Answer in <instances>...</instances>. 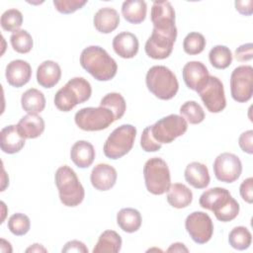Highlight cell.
I'll use <instances>...</instances> for the list:
<instances>
[{
    "mask_svg": "<svg viewBox=\"0 0 253 253\" xmlns=\"http://www.w3.org/2000/svg\"><path fill=\"white\" fill-rule=\"evenodd\" d=\"M203 209L211 211L216 219L222 222L233 220L239 213V204L228 190L214 187L205 191L199 200Z\"/></svg>",
    "mask_w": 253,
    "mask_h": 253,
    "instance_id": "cell-1",
    "label": "cell"
},
{
    "mask_svg": "<svg viewBox=\"0 0 253 253\" xmlns=\"http://www.w3.org/2000/svg\"><path fill=\"white\" fill-rule=\"evenodd\" d=\"M80 64L98 81H109L118 71L116 60L99 45L85 47L80 54Z\"/></svg>",
    "mask_w": 253,
    "mask_h": 253,
    "instance_id": "cell-2",
    "label": "cell"
},
{
    "mask_svg": "<svg viewBox=\"0 0 253 253\" xmlns=\"http://www.w3.org/2000/svg\"><path fill=\"white\" fill-rule=\"evenodd\" d=\"M54 180L58 190L59 200L64 206L74 208L83 202L85 190L71 167L67 165L60 166L55 171Z\"/></svg>",
    "mask_w": 253,
    "mask_h": 253,
    "instance_id": "cell-3",
    "label": "cell"
},
{
    "mask_svg": "<svg viewBox=\"0 0 253 253\" xmlns=\"http://www.w3.org/2000/svg\"><path fill=\"white\" fill-rule=\"evenodd\" d=\"M92 87L88 80L83 77L71 78L54 95V105L61 112H69L78 104L90 99Z\"/></svg>",
    "mask_w": 253,
    "mask_h": 253,
    "instance_id": "cell-4",
    "label": "cell"
},
{
    "mask_svg": "<svg viewBox=\"0 0 253 253\" xmlns=\"http://www.w3.org/2000/svg\"><path fill=\"white\" fill-rule=\"evenodd\" d=\"M145 83L147 89L160 100L174 98L179 89L176 75L164 65L150 67L145 76Z\"/></svg>",
    "mask_w": 253,
    "mask_h": 253,
    "instance_id": "cell-5",
    "label": "cell"
},
{
    "mask_svg": "<svg viewBox=\"0 0 253 253\" xmlns=\"http://www.w3.org/2000/svg\"><path fill=\"white\" fill-rule=\"evenodd\" d=\"M136 128L132 125L125 124L115 128L104 143V154L109 159H119L127 154L134 143Z\"/></svg>",
    "mask_w": 253,
    "mask_h": 253,
    "instance_id": "cell-6",
    "label": "cell"
},
{
    "mask_svg": "<svg viewBox=\"0 0 253 253\" xmlns=\"http://www.w3.org/2000/svg\"><path fill=\"white\" fill-rule=\"evenodd\" d=\"M143 177L146 190L153 195H163L171 186L168 165L160 157H152L145 162Z\"/></svg>",
    "mask_w": 253,
    "mask_h": 253,
    "instance_id": "cell-7",
    "label": "cell"
},
{
    "mask_svg": "<svg viewBox=\"0 0 253 253\" xmlns=\"http://www.w3.org/2000/svg\"><path fill=\"white\" fill-rule=\"evenodd\" d=\"M74 121L82 130L98 131L109 127L115 122V117L112 111L105 107H86L75 114Z\"/></svg>",
    "mask_w": 253,
    "mask_h": 253,
    "instance_id": "cell-8",
    "label": "cell"
},
{
    "mask_svg": "<svg viewBox=\"0 0 253 253\" xmlns=\"http://www.w3.org/2000/svg\"><path fill=\"white\" fill-rule=\"evenodd\" d=\"M187 129V121L182 116L176 114L168 115L150 126L153 138L161 144L171 143L177 137L183 135Z\"/></svg>",
    "mask_w": 253,
    "mask_h": 253,
    "instance_id": "cell-9",
    "label": "cell"
},
{
    "mask_svg": "<svg viewBox=\"0 0 253 253\" xmlns=\"http://www.w3.org/2000/svg\"><path fill=\"white\" fill-rule=\"evenodd\" d=\"M231 97L237 103H246L253 94V67L240 65L234 68L230 75Z\"/></svg>",
    "mask_w": 253,
    "mask_h": 253,
    "instance_id": "cell-10",
    "label": "cell"
},
{
    "mask_svg": "<svg viewBox=\"0 0 253 253\" xmlns=\"http://www.w3.org/2000/svg\"><path fill=\"white\" fill-rule=\"evenodd\" d=\"M177 38V29L171 31L152 30L151 36L145 42V53L153 59H165L172 50Z\"/></svg>",
    "mask_w": 253,
    "mask_h": 253,
    "instance_id": "cell-11",
    "label": "cell"
},
{
    "mask_svg": "<svg viewBox=\"0 0 253 253\" xmlns=\"http://www.w3.org/2000/svg\"><path fill=\"white\" fill-rule=\"evenodd\" d=\"M185 228L190 237L198 244L209 242L213 233L211 216L204 211H193L185 220Z\"/></svg>",
    "mask_w": 253,
    "mask_h": 253,
    "instance_id": "cell-12",
    "label": "cell"
},
{
    "mask_svg": "<svg viewBox=\"0 0 253 253\" xmlns=\"http://www.w3.org/2000/svg\"><path fill=\"white\" fill-rule=\"evenodd\" d=\"M207 110L211 113H220L226 107L223 84L215 76L209 77L207 84L198 92Z\"/></svg>",
    "mask_w": 253,
    "mask_h": 253,
    "instance_id": "cell-13",
    "label": "cell"
},
{
    "mask_svg": "<svg viewBox=\"0 0 253 253\" xmlns=\"http://www.w3.org/2000/svg\"><path fill=\"white\" fill-rule=\"evenodd\" d=\"M215 178L223 183H233L241 175L242 163L239 157L230 152H223L216 156L213 162Z\"/></svg>",
    "mask_w": 253,
    "mask_h": 253,
    "instance_id": "cell-14",
    "label": "cell"
},
{
    "mask_svg": "<svg viewBox=\"0 0 253 253\" xmlns=\"http://www.w3.org/2000/svg\"><path fill=\"white\" fill-rule=\"evenodd\" d=\"M150 19L153 24V29L159 31L175 30V10L169 1H154Z\"/></svg>",
    "mask_w": 253,
    "mask_h": 253,
    "instance_id": "cell-15",
    "label": "cell"
},
{
    "mask_svg": "<svg viewBox=\"0 0 253 253\" xmlns=\"http://www.w3.org/2000/svg\"><path fill=\"white\" fill-rule=\"evenodd\" d=\"M182 75L186 86L196 92H199L207 84L210 77L207 66L196 60L189 61L184 65Z\"/></svg>",
    "mask_w": 253,
    "mask_h": 253,
    "instance_id": "cell-16",
    "label": "cell"
},
{
    "mask_svg": "<svg viewBox=\"0 0 253 253\" xmlns=\"http://www.w3.org/2000/svg\"><path fill=\"white\" fill-rule=\"evenodd\" d=\"M5 76L9 85L20 88L30 81L32 76V67L26 60L15 59L7 64Z\"/></svg>",
    "mask_w": 253,
    "mask_h": 253,
    "instance_id": "cell-17",
    "label": "cell"
},
{
    "mask_svg": "<svg viewBox=\"0 0 253 253\" xmlns=\"http://www.w3.org/2000/svg\"><path fill=\"white\" fill-rule=\"evenodd\" d=\"M117 170L107 163H99L94 166L90 175L91 184L98 191L112 189L117 182Z\"/></svg>",
    "mask_w": 253,
    "mask_h": 253,
    "instance_id": "cell-18",
    "label": "cell"
},
{
    "mask_svg": "<svg viewBox=\"0 0 253 253\" xmlns=\"http://www.w3.org/2000/svg\"><path fill=\"white\" fill-rule=\"evenodd\" d=\"M139 47L136 36L129 32H122L113 40V48L122 58H132L137 54Z\"/></svg>",
    "mask_w": 253,
    "mask_h": 253,
    "instance_id": "cell-19",
    "label": "cell"
},
{
    "mask_svg": "<svg viewBox=\"0 0 253 253\" xmlns=\"http://www.w3.org/2000/svg\"><path fill=\"white\" fill-rule=\"evenodd\" d=\"M93 24L99 33L110 34L118 28L120 24V15L116 9L104 7L95 13Z\"/></svg>",
    "mask_w": 253,
    "mask_h": 253,
    "instance_id": "cell-20",
    "label": "cell"
},
{
    "mask_svg": "<svg viewBox=\"0 0 253 253\" xmlns=\"http://www.w3.org/2000/svg\"><path fill=\"white\" fill-rule=\"evenodd\" d=\"M61 78V68L53 60H44L37 69V81L43 88L54 87Z\"/></svg>",
    "mask_w": 253,
    "mask_h": 253,
    "instance_id": "cell-21",
    "label": "cell"
},
{
    "mask_svg": "<svg viewBox=\"0 0 253 253\" xmlns=\"http://www.w3.org/2000/svg\"><path fill=\"white\" fill-rule=\"evenodd\" d=\"M185 180L196 189H205L209 186L211 177L208 167L198 161L189 163L184 171Z\"/></svg>",
    "mask_w": 253,
    "mask_h": 253,
    "instance_id": "cell-22",
    "label": "cell"
},
{
    "mask_svg": "<svg viewBox=\"0 0 253 253\" xmlns=\"http://www.w3.org/2000/svg\"><path fill=\"white\" fill-rule=\"evenodd\" d=\"M1 150L7 154L19 152L25 145V139L19 132L17 126L10 125L1 129Z\"/></svg>",
    "mask_w": 253,
    "mask_h": 253,
    "instance_id": "cell-23",
    "label": "cell"
},
{
    "mask_svg": "<svg viewBox=\"0 0 253 253\" xmlns=\"http://www.w3.org/2000/svg\"><path fill=\"white\" fill-rule=\"evenodd\" d=\"M94 146L87 140L76 141L70 149V158L79 168H88L95 159Z\"/></svg>",
    "mask_w": 253,
    "mask_h": 253,
    "instance_id": "cell-24",
    "label": "cell"
},
{
    "mask_svg": "<svg viewBox=\"0 0 253 253\" xmlns=\"http://www.w3.org/2000/svg\"><path fill=\"white\" fill-rule=\"evenodd\" d=\"M45 124L42 117L39 115L28 114L19 121L17 124V128L20 134L24 138H37L39 137L44 130Z\"/></svg>",
    "mask_w": 253,
    "mask_h": 253,
    "instance_id": "cell-25",
    "label": "cell"
},
{
    "mask_svg": "<svg viewBox=\"0 0 253 253\" xmlns=\"http://www.w3.org/2000/svg\"><path fill=\"white\" fill-rule=\"evenodd\" d=\"M193 201L192 191L182 183H174L167 191V202L175 209H184Z\"/></svg>",
    "mask_w": 253,
    "mask_h": 253,
    "instance_id": "cell-26",
    "label": "cell"
},
{
    "mask_svg": "<svg viewBox=\"0 0 253 253\" xmlns=\"http://www.w3.org/2000/svg\"><path fill=\"white\" fill-rule=\"evenodd\" d=\"M117 223L123 231L133 233L141 226V214L132 208L122 209L117 213Z\"/></svg>",
    "mask_w": 253,
    "mask_h": 253,
    "instance_id": "cell-27",
    "label": "cell"
},
{
    "mask_svg": "<svg viewBox=\"0 0 253 253\" xmlns=\"http://www.w3.org/2000/svg\"><path fill=\"white\" fill-rule=\"evenodd\" d=\"M21 105L25 112L32 115H38L45 107V98L42 92L36 88L25 91L21 97Z\"/></svg>",
    "mask_w": 253,
    "mask_h": 253,
    "instance_id": "cell-28",
    "label": "cell"
},
{
    "mask_svg": "<svg viewBox=\"0 0 253 253\" xmlns=\"http://www.w3.org/2000/svg\"><path fill=\"white\" fill-rule=\"evenodd\" d=\"M147 6L143 0H126L122 5V14L130 24H140L145 20Z\"/></svg>",
    "mask_w": 253,
    "mask_h": 253,
    "instance_id": "cell-29",
    "label": "cell"
},
{
    "mask_svg": "<svg viewBox=\"0 0 253 253\" xmlns=\"http://www.w3.org/2000/svg\"><path fill=\"white\" fill-rule=\"evenodd\" d=\"M122 237L115 230H105L93 248V253H118L122 248Z\"/></svg>",
    "mask_w": 253,
    "mask_h": 253,
    "instance_id": "cell-30",
    "label": "cell"
},
{
    "mask_svg": "<svg viewBox=\"0 0 253 253\" xmlns=\"http://www.w3.org/2000/svg\"><path fill=\"white\" fill-rule=\"evenodd\" d=\"M100 106L112 111L115 117V121L122 119L126 110V103L125 98L120 93L116 92L108 93L107 95H105L101 99Z\"/></svg>",
    "mask_w": 253,
    "mask_h": 253,
    "instance_id": "cell-31",
    "label": "cell"
},
{
    "mask_svg": "<svg viewBox=\"0 0 253 253\" xmlns=\"http://www.w3.org/2000/svg\"><path fill=\"white\" fill-rule=\"evenodd\" d=\"M211 64L216 69H225L232 62V53L229 47L221 44L214 45L209 52Z\"/></svg>",
    "mask_w": 253,
    "mask_h": 253,
    "instance_id": "cell-32",
    "label": "cell"
},
{
    "mask_svg": "<svg viewBox=\"0 0 253 253\" xmlns=\"http://www.w3.org/2000/svg\"><path fill=\"white\" fill-rule=\"evenodd\" d=\"M228 242L236 250H245L251 245L252 234L245 226H235L229 232Z\"/></svg>",
    "mask_w": 253,
    "mask_h": 253,
    "instance_id": "cell-33",
    "label": "cell"
},
{
    "mask_svg": "<svg viewBox=\"0 0 253 253\" xmlns=\"http://www.w3.org/2000/svg\"><path fill=\"white\" fill-rule=\"evenodd\" d=\"M180 114L191 125L201 124L205 120V112L196 101H187L180 107Z\"/></svg>",
    "mask_w": 253,
    "mask_h": 253,
    "instance_id": "cell-34",
    "label": "cell"
},
{
    "mask_svg": "<svg viewBox=\"0 0 253 253\" xmlns=\"http://www.w3.org/2000/svg\"><path fill=\"white\" fill-rule=\"evenodd\" d=\"M10 42L13 49L19 53H28L32 50L34 41L32 36L26 30H18L10 37Z\"/></svg>",
    "mask_w": 253,
    "mask_h": 253,
    "instance_id": "cell-35",
    "label": "cell"
},
{
    "mask_svg": "<svg viewBox=\"0 0 253 253\" xmlns=\"http://www.w3.org/2000/svg\"><path fill=\"white\" fill-rule=\"evenodd\" d=\"M206 43V39L202 34L198 32H191L183 41V49L187 54L196 55L205 49Z\"/></svg>",
    "mask_w": 253,
    "mask_h": 253,
    "instance_id": "cell-36",
    "label": "cell"
},
{
    "mask_svg": "<svg viewBox=\"0 0 253 253\" xmlns=\"http://www.w3.org/2000/svg\"><path fill=\"white\" fill-rule=\"evenodd\" d=\"M8 229L17 236L25 235L31 228V220L28 215L22 212L12 214L8 219Z\"/></svg>",
    "mask_w": 253,
    "mask_h": 253,
    "instance_id": "cell-37",
    "label": "cell"
},
{
    "mask_svg": "<svg viewBox=\"0 0 253 253\" xmlns=\"http://www.w3.org/2000/svg\"><path fill=\"white\" fill-rule=\"evenodd\" d=\"M0 24L4 31L15 33L23 24V14L17 9H8L2 14Z\"/></svg>",
    "mask_w": 253,
    "mask_h": 253,
    "instance_id": "cell-38",
    "label": "cell"
},
{
    "mask_svg": "<svg viewBox=\"0 0 253 253\" xmlns=\"http://www.w3.org/2000/svg\"><path fill=\"white\" fill-rule=\"evenodd\" d=\"M87 4V0H53L55 9L61 14H71Z\"/></svg>",
    "mask_w": 253,
    "mask_h": 253,
    "instance_id": "cell-39",
    "label": "cell"
},
{
    "mask_svg": "<svg viewBox=\"0 0 253 253\" xmlns=\"http://www.w3.org/2000/svg\"><path fill=\"white\" fill-rule=\"evenodd\" d=\"M140 146L142 148V150H144L145 152H155L158 151L159 149H161L162 144L157 142L152 134H151V130H150V126H146L140 136Z\"/></svg>",
    "mask_w": 253,
    "mask_h": 253,
    "instance_id": "cell-40",
    "label": "cell"
},
{
    "mask_svg": "<svg viewBox=\"0 0 253 253\" xmlns=\"http://www.w3.org/2000/svg\"><path fill=\"white\" fill-rule=\"evenodd\" d=\"M238 144L242 151L252 154L253 153V130L249 129L242 132L238 138Z\"/></svg>",
    "mask_w": 253,
    "mask_h": 253,
    "instance_id": "cell-41",
    "label": "cell"
},
{
    "mask_svg": "<svg viewBox=\"0 0 253 253\" xmlns=\"http://www.w3.org/2000/svg\"><path fill=\"white\" fill-rule=\"evenodd\" d=\"M252 50H253V45H252L251 42L244 43V44H241L240 46H238L235 49L234 56H235L236 60H238L240 62L249 61L253 57Z\"/></svg>",
    "mask_w": 253,
    "mask_h": 253,
    "instance_id": "cell-42",
    "label": "cell"
},
{
    "mask_svg": "<svg viewBox=\"0 0 253 253\" xmlns=\"http://www.w3.org/2000/svg\"><path fill=\"white\" fill-rule=\"evenodd\" d=\"M239 193L243 201H245L248 204H252L253 202V178L249 177L245 179L240 187H239Z\"/></svg>",
    "mask_w": 253,
    "mask_h": 253,
    "instance_id": "cell-43",
    "label": "cell"
},
{
    "mask_svg": "<svg viewBox=\"0 0 253 253\" xmlns=\"http://www.w3.org/2000/svg\"><path fill=\"white\" fill-rule=\"evenodd\" d=\"M62 253H70V252H78V253H88V248L86 245L79 240H70L65 243L62 248Z\"/></svg>",
    "mask_w": 253,
    "mask_h": 253,
    "instance_id": "cell-44",
    "label": "cell"
},
{
    "mask_svg": "<svg viewBox=\"0 0 253 253\" xmlns=\"http://www.w3.org/2000/svg\"><path fill=\"white\" fill-rule=\"evenodd\" d=\"M235 9L238 13L244 16H250L253 13V1L245 0V1H235L234 2Z\"/></svg>",
    "mask_w": 253,
    "mask_h": 253,
    "instance_id": "cell-45",
    "label": "cell"
},
{
    "mask_svg": "<svg viewBox=\"0 0 253 253\" xmlns=\"http://www.w3.org/2000/svg\"><path fill=\"white\" fill-rule=\"evenodd\" d=\"M167 252H189V249L185 246V244L181 242H175L170 245L167 249Z\"/></svg>",
    "mask_w": 253,
    "mask_h": 253,
    "instance_id": "cell-46",
    "label": "cell"
},
{
    "mask_svg": "<svg viewBox=\"0 0 253 253\" xmlns=\"http://www.w3.org/2000/svg\"><path fill=\"white\" fill-rule=\"evenodd\" d=\"M46 251L47 250L42 244H39V243H35L26 249L27 253L28 252H46Z\"/></svg>",
    "mask_w": 253,
    "mask_h": 253,
    "instance_id": "cell-47",
    "label": "cell"
}]
</instances>
